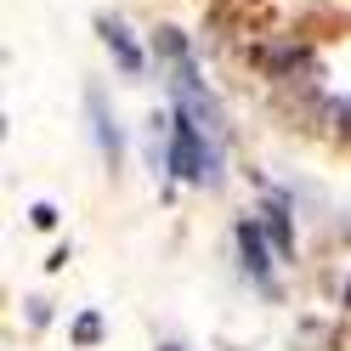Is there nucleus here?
<instances>
[{
	"label": "nucleus",
	"mask_w": 351,
	"mask_h": 351,
	"mask_svg": "<svg viewBox=\"0 0 351 351\" xmlns=\"http://www.w3.org/2000/svg\"><path fill=\"white\" fill-rule=\"evenodd\" d=\"M97 34H102V46H108V57L119 62V74H130V80H136V74L147 69V51L136 46V40H130V29L119 23V17H97Z\"/></svg>",
	"instance_id": "obj_6"
},
{
	"label": "nucleus",
	"mask_w": 351,
	"mask_h": 351,
	"mask_svg": "<svg viewBox=\"0 0 351 351\" xmlns=\"http://www.w3.org/2000/svg\"><path fill=\"white\" fill-rule=\"evenodd\" d=\"M153 351H182V346H176V340H159V346H153Z\"/></svg>",
	"instance_id": "obj_11"
},
{
	"label": "nucleus",
	"mask_w": 351,
	"mask_h": 351,
	"mask_svg": "<svg viewBox=\"0 0 351 351\" xmlns=\"http://www.w3.org/2000/svg\"><path fill=\"white\" fill-rule=\"evenodd\" d=\"M29 215H34V227H57V210H51V204H34Z\"/></svg>",
	"instance_id": "obj_10"
},
{
	"label": "nucleus",
	"mask_w": 351,
	"mask_h": 351,
	"mask_svg": "<svg viewBox=\"0 0 351 351\" xmlns=\"http://www.w3.org/2000/svg\"><path fill=\"white\" fill-rule=\"evenodd\" d=\"M255 62H261V74H267V80L289 85L295 74H306V69H312V51H306V46H295V40H278V46H267Z\"/></svg>",
	"instance_id": "obj_7"
},
{
	"label": "nucleus",
	"mask_w": 351,
	"mask_h": 351,
	"mask_svg": "<svg viewBox=\"0 0 351 351\" xmlns=\"http://www.w3.org/2000/svg\"><path fill=\"white\" fill-rule=\"evenodd\" d=\"M232 244H238V267H244V278L255 283L261 295H278V250H272V238L261 232V215H244V221L232 227Z\"/></svg>",
	"instance_id": "obj_3"
},
{
	"label": "nucleus",
	"mask_w": 351,
	"mask_h": 351,
	"mask_svg": "<svg viewBox=\"0 0 351 351\" xmlns=\"http://www.w3.org/2000/svg\"><path fill=\"white\" fill-rule=\"evenodd\" d=\"M153 57H159V69H165L170 108H176V114H187V119H199L210 136L227 142V114H221V102H215V91L204 85V69H199L193 40L165 23V29H153Z\"/></svg>",
	"instance_id": "obj_1"
},
{
	"label": "nucleus",
	"mask_w": 351,
	"mask_h": 351,
	"mask_svg": "<svg viewBox=\"0 0 351 351\" xmlns=\"http://www.w3.org/2000/svg\"><path fill=\"white\" fill-rule=\"evenodd\" d=\"M328 119H335V130L351 142V97H328Z\"/></svg>",
	"instance_id": "obj_8"
},
{
	"label": "nucleus",
	"mask_w": 351,
	"mask_h": 351,
	"mask_svg": "<svg viewBox=\"0 0 351 351\" xmlns=\"http://www.w3.org/2000/svg\"><path fill=\"white\" fill-rule=\"evenodd\" d=\"M346 306H351V283H346Z\"/></svg>",
	"instance_id": "obj_12"
},
{
	"label": "nucleus",
	"mask_w": 351,
	"mask_h": 351,
	"mask_svg": "<svg viewBox=\"0 0 351 351\" xmlns=\"http://www.w3.org/2000/svg\"><path fill=\"white\" fill-rule=\"evenodd\" d=\"M261 232L272 238L278 261H295V210H289V193H267V199H261Z\"/></svg>",
	"instance_id": "obj_5"
},
{
	"label": "nucleus",
	"mask_w": 351,
	"mask_h": 351,
	"mask_svg": "<svg viewBox=\"0 0 351 351\" xmlns=\"http://www.w3.org/2000/svg\"><path fill=\"white\" fill-rule=\"evenodd\" d=\"M153 159H165V170L176 182L221 187V136H210L199 119L176 114V108L165 119H153Z\"/></svg>",
	"instance_id": "obj_2"
},
{
	"label": "nucleus",
	"mask_w": 351,
	"mask_h": 351,
	"mask_svg": "<svg viewBox=\"0 0 351 351\" xmlns=\"http://www.w3.org/2000/svg\"><path fill=\"white\" fill-rule=\"evenodd\" d=\"M74 340H80V346H97V340H102V317H97V312H85V317L74 323Z\"/></svg>",
	"instance_id": "obj_9"
},
{
	"label": "nucleus",
	"mask_w": 351,
	"mask_h": 351,
	"mask_svg": "<svg viewBox=\"0 0 351 351\" xmlns=\"http://www.w3.org/2000/svg\"><path fill=\"white\" fill-rule=\"evenodd\" d=\"M85 114H91V136H97V153H102V165L108 170H119V159H125V130H119V119H114V108H108V97L97 91H85Z\"/></svg>",
	"instance_id": "obj_4"
}]
</instances>
